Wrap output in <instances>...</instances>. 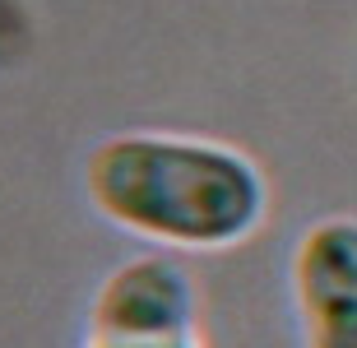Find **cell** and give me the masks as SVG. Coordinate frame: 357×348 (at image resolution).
<instances>
[{"mask_svg":"<svg viewBox=\"0 0 357 348\" xmlns=\"http://www.w3.org/2000/svg\"><path fill=\"white\" fill-rule=\"evenodd\" d=\"M84 190L107 223L172 251H232L269 214V181L251 153L167 130L102 139L89 153Z\"/></svg>","mask_w":357,"mask_h":348,"instance_id":"obj_1","label":"cell"},{"mask_svg":"<svg viewBox=\"0 0 357 348\" xmlns=\"http://www.w3.org/2000/svg\"><path fill=\"white\" fill-rule=\"evenodd\" d=\"M199 293L172 255H135L98 283L89 307V344H153L195 339Z\"/></svg>","mask_w":357,"mask_h":348,"instance_id":"obj_2","label":"cell"},{"mask_svg":"<svg viewBox=\"0 0 357 348\" xmlns=\"http://www.w3.org/2000/svg\"><path fill=\"white\" fill-rule=\"evenodd\" d=\"M292 302L306 348H357V218L311 223L292 255Z\"/></svg>","mask_w":357,"mask_h":348,"instance_id":"obj_3","label":"cell"},{"mask_svg":"<svg viewBox=\"0 0 357 348\" xmlns=\"http://www.w3.org/2000/svg\"><path fill=\"white\" fill-rule=\"evenodd\" d=\"M89 348H204V344L195 335V339H153V344H89Z\"/></svg>","mask_w":357,"mask_h":348,"instance_id":"obj_4","label":"cell"}]
</instances>
